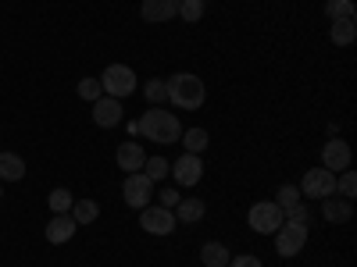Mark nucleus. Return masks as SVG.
I'll return each instance as SVG.
<instances>
[{"label":"nucleus","mask_w":357,"mask_h":267,"mask_svg":"<svg viewBox=\"0 0 357 267\" xmlns=\"http://www.w3.org/2000/svg\"><path fill=\"white\" fill-rule=\"evenodd\" d=\"M136 136H146V139H154V143H175L178 136H183V129H178V118L168 114L165 107H151L139 122H136Z\"/></svg>","instance_id":"f257e3e1"},{"label":"nucleus","mask_w":357,"mask_h":267,"mask_svg":"<svg viewBox=\"0 0 357 267\" xmlns=\"http://www.w3.org/2000/svg\"><path fill=\"white\" fill-rule=\"evenodd\" d=\"M165 86H168V104L183 107V111H197V107H204L207 89H204V82H200L197 75L178 72V75H172Z\"/></svg>","instance_id":"f03ea898"},{"label":"nucleus","mask_w":357,"mask_h":267,"mask_svg":"<svg viewBox=\"0 0 357 267\" xmlns=\"http://www.w3.org/2000/svg\"><path fill=\"white\" fill-rule=\"evenodd\" d=\"M100 89H107V97L122 100V97L136 93V72L129 65H107L100 75Z\"/></svg>","instance_id":"7ed1b4c3"},{"label":"nucleus","mask_w":357,"mask_h":267,"mask_svg":"<svg viewBox=\"0 0 357 267\" xmlns=\"http://www.w3.org/2000/svg\"><path fill=\"white\" fill-rule=\"evenodd\" d=\"M250 228L261 232V235H275L279 225H282V207L275 200H264V203H254L250 207V214H247Z\"/></svg>","instance_id":"20e7f679"},{"label":"nucleus","mask_w":357,"mask_h":267,"mask_svg":"<svg viewBox=\"0 0 357 267\" xmlns=\"http://www.w3.org/2000/svg\"><path fill=\"white\" fill-rule=\"evenodd\" d=\"M301 196L307 200H325V196H336V175L325 171V168H311L301 182Z\"/></svg>","instance_id":"39448f33"},{"label":"nucleus","mask_w":357,"mask_h":267,"mask_svg":"<svg viewBox=\"0 0 357 267\" xmlns=\"http://www.w3.org/2000/svg\"><path fill=\"white\" fill-rule=\"evenodd\" d=\"M122 196L129 207H136V211H143V207H151V196H154V182L146 178L143 171H132L126 178V186H122Z\"/></svg>","instance_id":"423d86ee"},{"label":"nucleus","mask_w":357,"mask_h":267,"mask_svg":"<svg viewBox=\"0 0 357 267\" xmlns=\"http://www.w3.org/2000/svg\"><path fill=\"white\" fill-rule=\"evenodd\" d=\"M307 246V228H301V225H279V232H275V253L279 257H296Z\"/></svg>","instance_id":"0eeeda50"},{"label":"nucleus","mask_w":357,"mask_h":267,"mask_svg":"<svg viewBox=\"0 0 357 267\" xmlns=\"http://www.w3.org/2000/svg\"><path fill=\"white\" fill-rule=\"evenodd\" d=\"M175 225L178 221L168 207H143V214H139V228L151 232V235H172Z\"/></svg>","instance_id":"6e6552de"},{"label":"nucleus","mask_w":357,"mask_h":267,"mask_svg":"<svg viewBox=\"0 0 357 267\" xmlns=\"http://www.w3.org/2000/svg\"><path fill=\"white\" fill-rule=\"evenodd\" d=\"M172 175H175V182L178 186H197L200 178H204V161H200V154H186V157H178L175 164H172Z\"/></svg>","instance_id":"1a4fd4ad"},{"label":"nucleus","mask_w":357,"mask_h":267,"mask_svg":"<svg viewBox=\"0 0 357 267\" xmlns=\"http://www.w3.org/2000/svg\"><path fill=\"white\" fill-rule=\"evenodd\" d=\"M321 168L325 171H347L350 168V146L343 139H329L325 143V150H321Z\"/></svg>","instance_id":"9d476101"},{"label":"nucleus","mask_w":357,"mask_h":267,"mask_svg":"<svg viewBox=\"0 0 357 267\" xmlns=\"http://www.w3.org/2000/svg\"><path fill=\"white\" fill-rule=\"evenodd\" d=\"M93 122H97L100 129L118 125V122H122V100H114V97H100V100H93Z\"/></svg>","instance_id":"9b49d317"},{"label":"nucleus","mask_w":357,"mask_h":267,"mask_svg":"<svg viewBox=\"0 0 357 267\" xmlns=\"http://www.w3.org/2000/svg\"><path fill=\"white\" fill-rule=\"evenodd\" d=\"M143 22H168L178 15V0H143V8H139Z\"/></svg>","instance_id":"f8f14e48"},{"label":"nucleus","mask_w":357,"mask_h":267,"mask_svg":"<svg viewBox=\"0 0 357 267\" xmlns=\"http://www.w3.org/2000/svg\"><path fill=\"white\" fill-rule=\"evenodd\" d=\"M118 168H122V171H143V164H146V154H143V146L132 139V143H122V146H118Z\"/></svg>","instance_id":"ddd939ff"},{"label":"nucleus","mask_w":357,"mask_h":267,"mask_svg":"<svg viewBox=\"0 0 357 267\" xmlns=\"http://www.w3.org/2000/svg\"><path fill=\"white\" fill-rule=\"evenodd\" d=\"M321 214H325V221H333V225H347L350 218H354V207H350V200H336V196H325L321 200Z\"/></svg>","instance_id":"4468645a"},{"label":"nucleus","mask_w":357,"mask_h":267,"mask_svg":"<svg viewBox=\"0 0 357 267\" xmlns=\"http://www.w3.org/2000/svg\"><path fill=\"white\" fill-rule=\"evenodd\" d=\"M75 221H72V214H54L50 218V225H47V239L54 243V246H61V243H68L72 235H75Z\"/></svg>","instance_id":"2eb2a0df"},{"label":"nucleus","mask_w":357,"mask_h":267,"mask_svg":"<svg viewBox=\"0 0 357 267\" xmlns=\"http://www.w3.org/2000/svg\"><path fill=\"white\" fill-rule=\"evenodd\" d=\"M204 200H197V196H190V200H178L175 203V221L178 225H197L200 218H204Z\"/></svg>","instance_id":"dca6fc26"},{"label":"nucleus","mask_w":357,"mask_h":267,"mask_svg":"<svg viewBox=\"0 0 357 267\" xmlns=\"http://www.w3.org/2000/svg\"><path fill=\"white\" fill-rule=\"evenodd\" d=\"M200 260H204V267H229L232 253H229L222 243H204V250H200Z\"/></svg>","instance_id":"f3484780"},{"label":"nucleus","mask_w":357,"mask_h":267,"mask_svg":"<svg viewBox=\"0 0 357 267\" xmlns=\"http://www.w3.org/2000/svg\"><path fill=\"white\" fill-rule=\"evenodd\" d=\"M0 178L4 182H22L25 178V164L18 154H0Z\"/></svg>","instance_id":"a211bd4d"},{"label":"nucleus","mask_w":357,"mask_h":267,"mask_svg":"<svg viewBox=\"0 0 357 267\" xmlns=\"http://www.w3.org/2000/svg\"><path fill=\"white\" fill-rule=\"evenodd\" d=\"M329 36H333V43H336V47H350V43H354V36H357L354 18H336V22H333V29H329Z\"/></svg>","instance_id":"6ab92c4d"},{"label":"nucleus","mask_w":357,"mask_h":267,"mask_svg":"<svg viewBox=\"0 0 357 267\" xmlns=\"http://www.w3.org/2000/svg\"><path fill=\"white\" fill-rule=\"evenodd\" d=\"M68 214H72V221H75V225H93V221H97V214H100V207H97L93 200H75Z\"/></svg>","instance_id":"aec40b11"},{"label":"nucleus","mask_w":357,"mask_h":267,"mask_svg":"<svg viewBox=\"0 0 357 267\" xmlns=\"http://www.w3.org/2000/svg\"><path fill=\"white\" fill-rule=\"evenodd\" d=\"M143 97H146V104L151 107H161L165 100H168V86H165V79H151L143 86Z\"/></svg>","instance_id":"412c9836"},{"label":"nucleus","mask_w":357,"mask_h":267,"mask_svg":"<svg viewBox=\"0 0 357 267\" xmlns=\"http://www.w3.org/2000/svg\"><path fill=\"white\" fill-rule=\"evenodd\" d=\"M168 171H172V164L165 157H146V164H143V175L151 178V182H165Z\"/></svg>","instance_id":"4be33fe9"},{"label":"nucleus","mask_w":357,"mask_h":267,"mask_svg":"<svg viewBox=\"0 0 357 267\" xmlns=\"http://www.w3.org/2000/svg\"><path fill=\"white\" fill-rule=\"evenodd\" d=\"M47 203H50V211H54V214H68L75 200H72V193H68V189H54V193L47 196Z\"/></svg>","instance_id":"5701e85b"},{"label":"nucleus","mask_w":357,"mask_h":267,"mask_svg":"<svg viewBox=\"0 0 357 267\" xmlns=\"http://www.w3.org/2000/svg\"><path fill=\"white\" fill-rule=\"evenodd\" d=\"M183 139V146H186V154H200L204 146H207V132L204 129H190V132H183L178 136Z\"/></svg>","instance_id":"b1692460"},{"label":"nucleus","mask_w":357,"mask_h":267,"mask_svg":"<svg viewBox=\"0 0 357 267\" xmlns=\"http://www.w3.org/2000/svg\"><path fill=\"white\" fill-rule=\"evenodd\" d=\"M178 18L183 22H200L204 18V0H178Z\"/></svg>","instance_id":"393cba45"},{"label":"nucleus","mask_w":357,"mask_h":267,"mask_svg":"<svg viewBox=\"0 0 357 267\" xmlns=\"http://www.w3.org/2000/svg\"><path fill=\"white\" fill-rule=\"evenodd\" d=\"M282 221H286V225H301V228H307L311 214H307V207H304V200L296 203V207H289V211H282Z\"/></svg>","instance_id":"a878e982"},{"label":"nucleus","mask_w":357,"mask_h":267,"mask_svg":"<svg viewBox=\"0 0 357 267\" xmlns=\"http://www.w3.org/2000/svg\"><path fill=\"white\" fill-rule=\"evenodd\" d=\"M325 15H329L333 22L336 18H354V0H329V4H325Z\"/></svg>","instance_id":"bb28decb"},{"label":"nucleus","mask_w":357,"mask_h":267,"mask_svg":"<svg viewBox=\"0 0 357 267\" xmlns=\"http://www.w3.org/2000/svg\"><path fill=\"white\" fill-rule=\"evenodd\" d=\"M304 196H301V186H279V207H282V211H289V207H296V203H301Z\"/></svg>","instance_id":"cd10ccee"},{"label":"nucleus","mask_w":357,"mask_h":267,"mask_svg":"<svg viewBox=\"0 0 357 267\" xmlns=\"http://www.w3.org/2000/svg\"><path fill=\"white\" fill-rule=\"evenodd\" d=\"M336 193H340L343 200H354V196H357V175H354L350 168L343 171V178L336 182Z\"/></svg>","instance_id":"c85d7f7f"},{"label":"nucleus","mask_w":357,"mask_h":267,"mask_svg":"<svg viewBox=\"0 0 357 267\" xmlns=\"http://www.w3.org/2000/svg\"><path fill=\"white\" fill-rule=\"evenodd\" d=\"M79 97H82V100H89V104H93V100H100V97H104L100 79H82V82H79Z\"/></svg>","instance_id":"c756f323"},{"label":"nucleus","mask_w":357,"mask_h":267,"mask_svg":"<svg viewBox=\"0 0 357 267\" xmlns=\"http://www.w3.org/2000/svg\"><path fill=\"white\" fill-rule=\"evenodd\" d=\"M178 200H183V196H178L175 189H161V193H158V207H168V211H172Z\"/></svg>","instance_id":"7c9ffc66"},{"label":"nucleus","mask_w":357,"mask_h":267,"mask_svg":"<svg viewBox=\"0 0 357 267\" xmlns=\"http://www.w3.org/2000/svg\"><path fill=\"white\" fill-rule=\"evenodd\" d=\"M229 267H261V260L247 253V257H232V260H229Z\"/></svg>","instance_id":"2f4dec72"},{"label":"nucleus","mask_w":357,"mask_h":267,"mask_svg":"<svg viewBox=\"0 0 357 267\" xmlns=\"http://www.w3.org/2000/svg\"><path fill=\"white\" fill-rule=\"evenodd\" d=\"M0 196H4V189H0Z\"/></svg>","instance_id":"473e14b6"},{"label":"nucleus","mask_w":357,"mask_h":267,"mask_svg":"<svg viewBox=\"0 0 357 267\" xmlns=\"http://www.w3.org/2000/svg\"><path fill=\"white\" fill-rule=\"evenodd\" d=\"M204 4H207V0H204Z\"/></svg>","instance_id":"72a5a7b5"}]
</instances>
